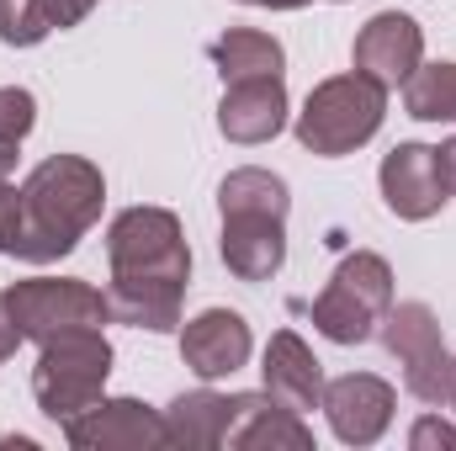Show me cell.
<instances>
[{
  "label": "cell",
  "mask_w": 456,
  "mask_h": 451,
  "mask_svg": "<svg viewBox=\"0 0 456 451\" xmlns=\"http://www.w3.org/2000/svg\"><path fill=\"white\" fill-rule=\"evenodd\" d=\"M43 5H48V21H53V27H75V21L91 16L96 0H43Z\"/></svg>",
  "instance_id": "cell-26"
},
{
  "label": "cell",
  "mask_w": 456,
  "mask_h": 451,
  "mask_svg": "<svg viewBox=\"0 0 456 451\" xmlns=\"http://www.w3.org/2000/svg\"><path fill=\"white\" fill-rule=\"evenodd\" d=\"M64 441L75 451H154L170 447L165 414L138 398H96L86 414L64 420Z\"/></svg>",
  "instance_id": "cell-8"
},
{
  "label": "cell",
  "mask_w": 456,
  "mask_h": 451,
  "mask_svg": "<svg viewBox=\"0 0 456 451\" xmlns=\"http://www.w3.org/2000/svg\"><path fill=\"white\" fill-rule=\"evenodd\" d=\"M281 260H287V218H271V213L224 218V266L239 282H271Z\"/></svg>",
  "instance_id": "cell-16"
},
{
  "label": "cell",
  "mask_w": 456,
  "mask_h": 451,
  "mask_svg": "<svg viewBox=\"0 0 456 451\" xmlns=\"http://www.w3.org/2000/svg\"><path fill=\"white\" fill-rule=\"evenodd\" d=\"M393 388L371 372H345L335 382H324V414L335 425L345 447H371L382 441V430L393 425Z\"/></svg>",
  "instance_id": "cell-10"
},
{
  "label": "cell",
  "mask_w": 456,
  "mask_h": 451,
  "mask_svg": "<svg viewBox=\"0 0 456 451\" xmlns=\"http://www.w3.org/2000/svg\"><path fill=\"white\" fill-rule=\"evenodd\" d=\"M218 127H224L228 144H265V138H276L287 127V80L265 75V80L224 86Z\"/></svg>",
  "instance_id": "cell-13"
},
{
  "label": "cell",
  "mask_w": 456,
  "mask_h": 451,
  "mask_svg": "<svg viewBox=\"0 0 456 451\" xmlns=\"http://www.w3.org/2000/svg\"><path fill=\"white\" fill-rule=\"evenodd\" d=\"M11 170H16V144H11V138H0V181H5Z\"/></svg>",
  "instance_id": "cell-29"
},
{
  "label": "cell",
  "mask_w": 456,
  "mask_h": 451,
  "mask_svg": "<svg viewBox=\"0 0 456 451\" xmlns=\"http://www.w3.org/2000/svg\"><path fill=\"white\" fill-rule=\"evenodd\" d=\"M403 112L419 122H456V64H419L403 80Z\"/></svg>",
  "instance_id": "cell-21"
},
{
  "label": "cell",
  "mask_w": 456,
  "mask_h": 451,
  "mask_svg": "<svg viewBox=\"0 0 456 451\" xmlns=\"http://www.w3.org/2000/svg\"><path fill=\"white\" fill-rule=\"evenodd\" d=\"M224 447H233V451H314V436L271 393H233V420H228Z\"/></svg>",
  "instance_id": "cell-14"
},
{
  "label": "cell",
  "mask_w": 456,
  "mask_h": 451,
  "mask_svg": "<svg viewBox=\"0 0 456 451\" xmlns=\"http://www.w3.org/2000/svg\"><path fill=\"white\" fill-rule=\"evenodd\" d=\"M425 59V32L414 16L403 11H377L361 32H355V70L371 75L377 86H403Z\"/></svg>",
  "instance_id": "cell-9"
},
{
  "label": "cell",
  "mask_w": 456,
  "mask_h": 451,
  "mask_svg": "<svg viewBox=\"0 0 456 451\" xmlns=\"http://www.w3.org/2000/svg\"><path fill=\"white\" fill-rule=\"evenodd\" d=\"M382 202L409 218V224H425L441 213L446 202V186H441V165H436V149L430 144H398L387 160H382Z\"/></svg>",
  "instance_id": "cell-11"
},
{
  "label": "cell",
  "mask_w": 456,
  "mask_h": 451,
  "mask_svg": "<svg viewBox=\"0 0 456 451\" xmlns=\"http://www.w3.org/2000/svg\"><path fill=\"white\" fill-rule=\"evenodd\" d=\"M382 345L403 366V388L419 404H452L456 361L441 340V319L425 303H398L382 314Z\"/></svg>",
  "instance_id": "cell-6"
},
{
  "label": "cell",
  "mask_w": 456,
  "mask_h": 451,
  "mask_svg": "<svg viewBox=\"0 0 456 451\" xmlns=\"http://www.w3.org/2000/svg\"><path fill=\"white\" fill-rule=\"evenodd\" d=\"M107 260L112 271H133V276H175V282L191 276V250H186L181 218L165 208L117 213L107 228Z\"/></svg>",
  "instance_id": "cell-7"
},
{
  "label": "cell",
  "mask_w": 456,
  "mask_h": 451,
  "mask_svg": "<svg viewBox=\"0 0 456 451\" xmlns=\"http://www.w3.org/2000/svg\"><path fill=\"white\" fill-rule=\"evenodd\" d=\"M48 32H53V21H48V5L43 0H0V43L32 48Z\"/></svg>",
  "instance_id": "cell-22"
},
{
  "label": "cell",
  "mask_w": 456,
  "mask_h": 451,
  "mask_svg": "<svg viewBox=\"0 0 456 451\" xmlns=\"http://www.w3.org/2000/svg\"><path fill=\"white\" fill-rule=\"evenodd\" d=\"M409 447L414 451H456V425H446V420H419L414 425V436H409Z\"/></svg>",
  "instance_id": "cell-25"
},
{
  "label": "cell",
  "mask_w": 456,
  "mask_h": 451,
  "mask_svg": "<svg viewBox=\"0 0 456 451\" xmlns=\"http://www.w3.org/2000/svg\"><path fill=\"white\" fill-rule=\"evenodd\" d=\"M244 5H271V11H297V5H308V0H244Z\"/></svg>",
  "instance_id": "cell-30"
},
{
  "label": "cell",
  "mask_w": 456,
  "mask_h": 451,
  "mask_svg": "<svg viewBox=\"0 0 456 451\" xmlns=\"http://www.w3.org/2000/svg\"><path fill=\"white\" fill-rule=\"evenodd\" d=\"M16 345H21V330H16L11 303H5V292H0V361H11V356H16Z\"/></svg>",
  "instance_id": "cell-27"
},
{
  "label": "cell",
  "mask_w": 456,
  "mask_h": 451,
  "mask_svg": "<svg viewBox=\"0 0 456 451\" xmlns=\"http://www.w3.org/2000/svg\"><path fill=\"white\" fill-rule=\"evenodd\" d=\"M218 208L228 213H271V218H287L292 213V197H287V181L260 170V165H244L233 170L224 186H218Z\"/></svg>",
  "instance_id": "cell-20"
},
{
  "label": "cell",
  "mask_w": 456,
  "mask_h": 451,
  "mask_svg": "<svg viewBox=\"0 0 456 451\" xmlns=\"http://www.w3.org/2000/svg\"><path fill=\"white\" fill-rule=\"evenodd\" d=\"M228 420H233V398L213 393V388L181 393V398L165 409V430H170V447H186V451L224 447Z\"/></svg>",
  "instance_id": "cell-18"
},
{
  "label": "cell",
  "mask_w": 456,
  "mask_h": 451,
  "mask_svg": "<svg viewBox=\"0 0 456 451\" xmlns=\"http://www.w3.org/2000/svg\"><path fill=\"white\" fill-rule=\"evenodd\" d=\"M102 202H107V181L91 160L80 154L43 160L21 186V228H16L11 255L32 266L64 260L86 239V228L102 218Z\"/></svg>",
  "instance_id": "cell-1"
},
{
  "label": "cell",
  "mask_w": 456,
  "mask_h": 451,
  "mask_svg": "<svg viewBox=\"0 0 456 451\" xmlns=\"http://www.w3.org/2000/svg\"><path fill=\"white\" fill-rule=\"evenodd\" d=\"M452 404H456V398H452Z\"/></svg>",
  "instance_id": "cell-32"
},
{
  "label": "cell",
  "mask_w": 456,
  "mask_h": 451,
  "mask_svg": "<svg viewBox=\"0 0 456 451\" xmlns=\"http://www.w3.org/2000/svg\"><path fill=\"white\" fill-rule=\"evenodd\" d=\"M181 298H186V282L175 276H133V271H112V287H107V308H112L117 324H133V330H175L181 324Z\"/></svg>",
  "instance_id": "cell-17"
},
{
  "label": "cell",
  "mask_w": 456,
  "mask_h": 451,
  "mask_svg": "<svg viewBox=\"0 0 456 451\" xmlns=\"http://www.w3.org/2000/svg\"><path fill=\"white\" fill-rule=\"evenodd\" d=\"M387 308H393V266L371 250H355L335 266L330 287L314 298V330L335 345H361L377 335Z\"/></svg>",
  "instance_id": "cell-4"
},
{
  "label": "cell",
  "mask_w": 456,
  "mask_h": 451,
  "mask_svg": "<svg viewBox=\"0 0 456 451\" xmlns=\"http://www.w3.org/2000/svg\"><path fill=\"white\" fill-rule=\"evenodd\" d=\"M436 165H441V186H446V197H456V138H446V144L436 149Z\"/></svg>",
  "instance_id": "cell-28"
},
{
  "label": "cell",
  "mask_w": 456,
  "mask_h": 451,
  "mask_svg": "<svg viewBox=\"0 0 456 451\" xmlns=\"http://www.w3.org/2000/svg\"><path fill=\"white\" fill-rule=\"evenodd\" d=\"M382 117H387V86L350 70V75H335V80L308 91V102L297 112V144L335 160V154L361 149L382 127Z\"/></svg>",
  "instance_id": "cell-2"
},
{
  "label": "cell",
  "mask_w": 456,
  "mask_h": 451,
  "mask_svg": "<svg viewBox=\"0 0 456 451\" xmlns=\"http://www.w3.org/2000/svg\"><path fill=\"white\" fill-rule=\"evenodd\" d=\"M260 377H265V393H271L281 409H292V414L324 404V366H319V356L303 345V335H292V330H276V335H271Z\"/></svg>",
  "instance_id": "cell-15"
},
{
  "label": "cell",
  "mask_w": 456,
  "mask_h": 451,
  "mask_svg": "<svg viewBox=\"0 0 456 451\" xmlns=\"http://www.w3.org/2000/svg\"><path fill=\"white\" fill-rule=\"evenodd\" d=\"M5 303H11V319H16L21 340H37V345L53 335H69V330H102L112 319L107 292H96L91 282H75V276H27V282H11Z\"/></svg>",
  "instance_id": "cell-5"
},
{
  "label": "cell",
  "mask_w": 456,
  "mask_h": 451,
  "mask_svg": "<svg viewBox=\"0 0 456 451\" xmlns=\"http://www.w3.org/2000/svg\"><path fill=\"white\" fill-rule=\"evenodd\" d=\"M112 377V345L102 330H69V335L43 340V356L32 366V393L48 420H75L86 414Z\"/></svg>",
  "instance_id": "cell-3"
},
{
  "label": "cell",
  "mask_w": 456,
  "mask_h": 451,
  "mask_svg": "<svg viewBox=\"0 0 456 451\" xmlns=\"http://www.w3.org/2000/svg\"><path fill=\"white\" fill-rule=\"evenodd\" d=\"M452 398H456V388H452Z\"/></svg>",
  "instance_id": "cell-31"
},
{
  "label": "cell",
  "mask_w": 456,
  "mask_h": 451,
  "mask_svg": "<svg viewBox=\"0 0 456 451\" xmlns=\"http://www.w3.org/2000/svg\"><path fill=\"white\" fill-rule=\"evenodd\" d=\"M213 64H218V75H224V86H239V80H265V75H281V64H287V53H281V43L271 37V32H255V27H233L224 32L213 48Z\"/></svg>",
  "instance_id": "cell-19"
},
{
  "label": "cell",
  "mask_w": 456,
  "mask_h": 451,
  "mask_svg": "<svg viewBox=\"0 0 456 451\" xmlns=\"http://www.w3.org/2000/svg\"><path fill=\"white\" fill-rule=\"evenodd\" d=\"M181 361H186L202 382L233 377V372L249 361V324H244L233 308H208V314H197V319L181 330Z\"/></svg>",
  "instance_id": "cell-12"
},
{
  "label": "cell",
  "mask_w": 456,
  "mask_h": 451,
  "mask_svg": "<svg viewBox=\"0 0 456 451\" xmlns=\"http://www.w3.org/2000/svg\"><path fill=\"white\" fill-rule=\"evenodd\" d=\"M32 122H37V102H32V91H21V86H0V138L21 144V138L32 133Z\"/></svg>",
  "instance_id": "cell-23"
},
{
  "label": "cell",
  "mask_w": 456,
  "mask_h": 451,
  "mask_svg": "<svg viewBox=\"0 0 456 451\" xmlns=\"http://www.w3.org/2000/svg\"><path fill=\"white\" fill-rule=\"evenodd\" d=\"M16 228H21V186L0 181V255H11Z\"/></svg>",
  "instance_id": "cell-24"
}]
</instances>
